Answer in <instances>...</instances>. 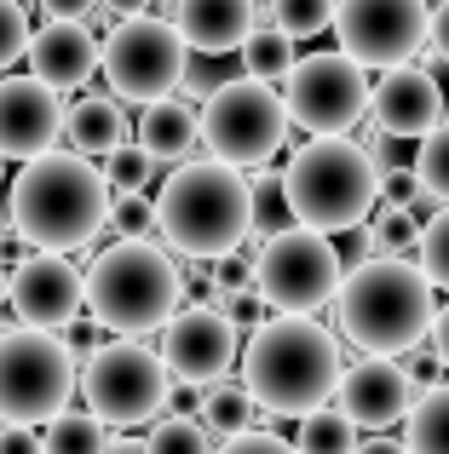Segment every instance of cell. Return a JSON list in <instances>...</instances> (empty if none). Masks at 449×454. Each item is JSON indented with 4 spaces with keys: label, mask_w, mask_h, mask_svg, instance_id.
<instances>
[{
    "label": "cell",
    "mask_w": 449,
    "mask_h": 454,
    "mask_svg": "<svg viewBox=\"0 0 449 454\" xmlns=\"http://www.w3.org/2000/svg\"><path fill=\"white\" fill-rule=\"evenodd\" d=\"M104 224L115 231V242H150L156 207H150V196H110V219Z\"/></svg>",
    "instance_id": "obj_35"
},
{
    "label": "cell",
    "mask_w": 449,
    "mask_h": 454,
    "mask_svg": "<svg viewBox=\"0 0 449 454\" xmlns=\"http://www.w3.org/2000/svg\"><path fill=\"white\" fill-rule=\"evenodd\" d=\"M335 259H340V270H358V265H369V259H381V247H374V224L363 219V224H351V231H340Z\"/></svg>",
    "instance_id": "obj_38"
},
{
    "label": "cell",
    "mask_w": 449,
    "mask_h": 454,
    "mask_svg": "<svg viewBox=\"0 0 449 454\" xmlns=\"http://www.w3.org/2000/svg\"><path fill=\"white\" fill-rule=\"evenodd\" d=\"M75 391V351L64 333L46 328H6L0 333V426H46L69 409Z\"/></svg>",
    "instance_id": "obj_9"
},
{
    "label": "cell",
    "mask_w": 449,
    "mask_h": 454,
    "mask_svg": "<svg viewBox=\"0 0 449 454\" xmlns=\"http://www.w3.org/2000/svg\"><path fill=\"white\" fill-rule=\"evenodd\" d=\"M236 328L219 317L208 300H196V305H179L168 322H161V368H168V380L173 386H185V391H208V386H219L224 374L236 368Z\"/></svg>",
    "instance_id": "obj_14"
},
{
    "label": "cell",
    "mask_w": 449,
    "mask_h": 454,
    "mask_svg": "<svg viewBox=\"0 0 449 454\" xmlns=\"http://www.w3.org/2000/svg\"><path fill=\"white\" fill-rule=\"evenodd\" d=\"M75 391L104 432H133L168 409L173 380L145 340H110L87 351V363L75 368Z\"/></svg>",
    "instance_id": "obj_7"
},
{
    "label": "cell",
    "mask_w": 449,
    "mask_h": 454,
    "mask_svg": "<svg viewBox=\"0 0 449 454\" xmlns=\"http://www.w3.org/2000/svg\"><path fill=\"white\" fill-rule=\"evenodd\" d=\"M6 231H12V224H6V213H0V242H6Z\"/></svg>",
    "instance_id": "obj_47"
},
{
    "label": "cell",
    "mask_w": 449,
    "mask_h": 454,
    "mask_svg": "<svg viewBox=\"0 0 449 454\" xmlns=\"http://www.w3.org/2000/svg\"><path fill=\"white\" fill-rule=\"evenodd\" d=\"M150 207H156V236L179 259H224L248 242V173L214 155L179 161Z\"/></svg>",
    "instance_id": "obj_4"
},
{
    "label": "cell",
    "mask_w": 449,
    "mask_h": 454,
    "mask_svg": "<svg viewBox=\"0 0 449 454\" xmlns=\"http://www.w3.org/2000/svg\"><path fill=\"white\" fill-rule=\"evenodd\" d=\"M288 110H282V92L265 81L231 75L224 87H214L196 110V138L208 145V155L224 167H265L271 155L288 145Z\"/></svg>",
    "instance_id": "obj_8"
},
{
    "label": "cell",
    "mask_w": 449,
    "mask_h": 454,
    "mask_svg": "<svg viewBox=\"0 0 449 454\" xmlns=\"http://www.w3.org/2000/svg\"><path fill=\"white\" fill-rule=\"evenodd\" d=\"M444 110H449L444 87L421 64L381 69V81H369V115H374V133L386 138H427L444 121Z\"/></svg>",
    "instance_id": "obj_18"
},
{
    "label": "cell",
    "mask_w": 449,
    "mask_h": 454,
    "mask_svg": "<svg viewBox=\"0 0 449 454\" xmlns=\"http://www.w3.org/2000/svg\"><path fill=\"white\" fill-rule=\"evenodd\" d=\"M29 46V12L18 0H0V69H12Z\"/></svg>",
    "instance_id": "obj_37"
},
{
    "label": "cell",
    "mask_w": 449,
    "mask_h": 454,
    "mask_svg": "<svg viewBox=\"0 0 449 454\" xmlns=\"http://www.w3.org/2000/svg\"><path fill=\"white\" fill-rule=\"evenodd\" d=\"M427 0H335V23L340 35L335 52H346L363 69H398L427 46Z\"/></svg>",
    "instance_id": "obj_13"
},
{
    "label": "cell",
    "mask_w": 449,
    "mask_h": 454,
    "mask_svg": "<svg viewBox=\"0 0 449 454\" xmlns=\"http://www.w3.org/2000/svg\"><path fill=\"white\" fill-rule=\"evenodd\" d=\"M0 454H41V437L29 426H0Z\"/></svg>",
    "instance_id": "obj_41"
},
{
    "label": "cell",
    "mask_w": 449,
    "mask_h": 454,
    "mask_svg": "<svg viewBox=\"0 0 449 454\" xmlns=\"http://www.w3.org/2000/svg\"><path fill=\"white\" fill-rule=\"evenodd\" d=\"M92 6H98V0H41V12H46V18H69V23H81Z\"/></svg>",
    "instance_id": "obj_44"
},
{
    "label": "cell",
    "mask_w": 449,
    "mask_h": 454,
    "mask_svg": "<svg viewBox=\"0 0 449 454\" xmlns=\"http://www.w3.org/2000/svg\"><path fill=\"white\" fill-rule=\"evenodd\" d=\"M0 178H6V161H0Z\"/></svg>",
    "instance_id": "obj_49"
},
{
    "label": "cell",
    "mask_w": 449,
    "mask_h": 454,
    "mask_svg": "<svg viewBox=\"0 0 449 454\" xmlns=\"http://www.w3.org/2000/svg\"><path fill=\"white\" fill-rule=\"evenodd\" d=\"M288 121H300L311 138H346L369 115V69L346 52H311L294 58L288 92H282Z\"/></svg>",
    "instance_id": "obj_12"
},
{
    "label": "cell",
    "mask_w": 449,
    "mask_h": 454,
    "mask_svg": "<svg viewBox=\"0 0 449 454\" xmlns=\"http://www.w3.org/2000/svg\"><path fill=\"white\" fill-rule=\"evenodd\" d=\"M64 138V98L35 75L0 81V161H35Z\"/></svg>",
    "instance_id": "obj_17"
},
{
    "label": "cell",
    "mask_w": 449,
    "mask_h": 454,
    "mask_svg": "<svg viewBox=\"0 0 449 454\" xmlns=\"http://www.w3.org/2000/svg\"><path fill=\"white\" fill-rule=\"evenodd\" d=\"M415 265L432 288L449 294V207H438L427 224H421V242H415Z\"/></svg>",
    "instance_id": "obj_33"
},
{
    "label": "cell",
    "mask_w": 449,
    "mask_h": 454,
    "mask_svg": "<svg viewBox=\"0 0 449 454\" xmlns=\"http://www.w3.org/2000/svg\"><path fill=\"white\" fill-rule=\"evenodd\" d=\"M0 300H6V265H0Z\"/></svg>",
    "instance_id": "obj_48"
},
{
    "label": "cell",
    "mask_w": 449,
    "mask_h": 454,
    "mask_svg": "<svg viewBox=\"0 0 449 454\" xmlns=\"http://www.w3.org/2000/svg\"><path fill=\"white\" fill-rule=\"evenodd\" d=\"M282 196H288L294 224L340 236L381 207V173L351 138H311L282 167Z\"/></svg>",
    "instance_id": "obj_6"
},
{
    "label": "cell",
    "mask_w": 449,
    "mask_h": 454,
    "mask_svg": "<svg viewBox=\"0 0 449 454\" xmlns=\"http://www.w3.org/2000/svg\"><path fill=\"white\" fill-rule=\"evenodd\" d=\"M104 219H110V184L98 161L75 150H46L12 178L6 224L35 254H75L104 231Z\"/></svg>",
    "instance_id": "obj_1"
},
{
    "label": "cell",
    "mask_w": 449,
    "mask_h": 454,
    "mask_svg": "<svg viewBox=\"0 0 449 454\" xmlns=\"http://www.w3.org/2000/svg\"><path fill=\"white\" fill-rule=\"evenodd\" d=\"M224 81H231V52H191V58H185L179 87L191 92V98H208V92L224 87Z\"/></svg>",
    "instance_id": "obj_36"
},
{
    "label": "cell",
    "mask_w": 449,
    "mask_h": 454,
    "mask_svg": "<svg viewBox=\"0 0 449 454\" xmlns=\"http://www.w3.org/2000/svg\"><path fill=\"white\" fill-rule=\"evenodd\" d=\"M335 23V0H271V29H282L288 41H311Z\"/></svg>",
    "instance_id": "obj_31"
},
{
    "label": "cell",
    "mask_w": 449,
    "mask_h": 454,
    "mask_svg": "<svg viewBox=\"0 0 449 454\" xmlns=\"http://www.w3.org/2000/svg\"><path fill=\"white\" fill-rule=\"evenodd\" d=\"M208 282H214V300L219 294H242V288H254V259H242V254H224L208 265Z\"/></svg>",
    "instance_id": "obj_39"
},
{
    "label": "cell",
    "mask_w": 449,
    "mask_h": 454,
    "mask_svg": "<svg viewBox=\"0 0 449 454\" xmlns=\"http://www.w3.org/2000/svg\"><path fill=\"white\" fill-rule=\"evenodd\" d=\"M288 224L294 213H288V196H282V173H254L248 178V242H265Z\"/></svg>",
    "instance_id": "obj_27"
},
{
    "label": "cell",
    "mask_w": 449,
    "mask_h": 454,
    "mask_svg": "<svg viewBox=\"0 0 449 454\" xmlns=\"http://www.w3.org/2000/svg\"><path fill=\"white\" fill-rule=\"evenodd\" d=\"M185 305V270L161 242H110L81 270V310L115 340L161 333V322Z\"/></svg>",
    "instance_id": "obj_3"
},
{
    "label": "cell",
    "mask_w": 449,
    "mask_h": 454,
    "mask_svg": "<svg viewBox=\"0 0 449 454\" xmlns=\"http://www.w3.org/2000/svg\"><path fill=\"white\" fill-rule=\"evenodd\" d=\"M64 138L75 155H87V161H104L115 145H127V115L122 104L110 98V92H87V98H75L64 110Z\"/></svg>",
    "instance_id": "obj_21"
},
{
    "label": "cell",
    "mask_w": 449,
    "mask_h": 454,
    "mask_svg": "<svg viewBox=\"0 0 449 454\" xmlns=\"http://www.w3.org/2000/svg\"><path fill=\"white\" fill-rule=\"evenodd\" d=\"M133 145L145 150L156 167H161V161H191V150L202 145V138H196V110H191L185 98H156V104H145Z\"/></svg>",
    "instance_id": "obj_22"
},
{
    "label": "cell",
    "mask_w": 449,
    "mask_h": 454,
    "mask_svg": "<svg viewBox=\"0 0 449 454\" xmlns=\"http://www.w3.org/2000/svg\"><path fill=\"white\" fill-rule=\"evenodd\" d=\"M398 443H404V454H449V386L444 380L409 403Z\"/></svg>",
    "instance_id": "obj_24"
},
{
    "label": "cell",
    "mask_w": 449,
    "mask_h": 454,
    "mask_svg": "<svg viewBox=\"0 0 449 454\" xmlns=\"http://www.w3.org/2000/svg\"><path fill=\"white\" fill-rule=\"evenodd\" d=\"M351 454H404V443H398V437H381V432H374V437H363V443L351 449Z\"/></svg>",
    "instance_id": "obj_46"
},
{
    "label": "cell",
    "mask_w": 449,
    "mask_h": 454,
    "mask_svg": "<svg viewBox=\"0 0 449 454\" xmlns=\"http://www.w3.org/2000/svg\"><path fill=\"white\" fill-rule=\"evenodd\" d=\"M335 317L358 351L369 356H404L427 340L432 328V282L421 277L415 259H369V265L346 270L335 294Z\"/></svg>",
    "instance_id": "obj_5"
},
{
    "label": "cell",
    "mask_w": 449,
    "mask_h": 454,
    "mask_svg": "<svg viewBox=\"0 0 449 454\" xmlns=\"http://www.w3.org/2000/svg\"><path fill=\"white\" fill-rule=\"evenodd\" d=\"M236 52H242V75L265 81V87L288 81V69H294V41L282 29H271V23H254V35H248Z\"/></svg>",
    "instance_id": "obj_26"
},
{
    "label": "cell",
    "mask_w": 449,
    "mask_h": 454,
    "mask_svg": "<svg viewBox=\"0 0 449 454\" xmlns=\"http://www.w3.org/2000/svg\"><path fill=\"white\" fill-rule=\"evenodd\" d=\"M374 247H381L386 259H415V242H421V224L409 219L404 207H381L374 213Z\"/></svg>",
    "instance_id": "obj_34"
},
{
    "label": "cell",
    "mask_w": 449,
    "mask_h": 454,
    "mask_svg": "<svg viewBox=\"0 0 449 454\" xmlns=\"http://www.w3.org/2000/svg\"><path fill=\"white\" fill-rule=\"evenodd\" d=\"M236 363H242V391L259 403V414L300 420L305 409L335 397V380L346 368V356H340V333H328L323 322L271 317L248 333Z\"/></svg>",
    "instance_id": "obj_2"
},
{
    "label": "cell",
    "mask_w": 449,
    "mask_h": 454,
    "mask_svg": "<svg viewBox=\"0 0 449 454\" xmlns=\"http://www.w3.org/2000/svg\"><path fill=\"white\" fill-rule=\"evenodd\" d=\"M328 403H335L358 432H386V426H398L409 414L415 386H409V374H404L398 356H358L351 368H340Z\"/></svg>",
    "instance_id": "obj_16"
},
{
    "label": "cell",
    "mask_w": 449,
    "mask_h": 454,
    "mask_svg": "<svg viewBox=\"0 0 449 454\" xmlns=\"http://www.w3.org/2000/svg\"><path fill=\"white\" fill-rule=\"evenodd\" d=\"M214 454H294V443L277 437V432H242V437H231V443L214 449Z\"/></svg>",
    "instance_id": "obj_40"
},
{
    "label": "cell",
    "mask_w": 449,
    "mask_h": 454,
    "mask_svg": "<svg viewBox=\"0 0 449 454\" xmlns=\"http://www.w3.org/2000/svg\"><path fill=\"white\" fill-rule=\"evenodd\" d=\"M145 454H214V437H208L202 420H191V414H168V420H156V432L145 437Z\"/></svg>",
    "instance_id": "obj_32"
},
{
    "label": "cell",
    "mask_w": 449,
    "mask_h": 454,
    "mask_svg": "<svg viewBox=\"0 0 449 454\" xmlns=\"http://www.w3.org/2000/svg\"><path fill=\"white\" fill-rule=\"evenodd\" d=\"M288 443H294V454H351L358 449V426H351L340 409L317 403V409L300 414V432H294Z\"/></svg>",
    "instance_id": "obj_25"
},
{
    "label": "cell",
    "mask_w": 449,
    "mask_h": 454,
    "mask_svg": "<svg viewBox=\"0 0 449 454\" xmlns=\"http://www.w3.org/2000/svg\"><path fill=\"white\" fill-rule=\"evenodd\" d=\"M104 426L87 409H58L41 432V454H104Z\"/></svg>",
    "instance_id": "obj_28"
},
{
    "label": "cell",
    "mask_w": 449,
    "mask_h": 454,
    "mask_svg": "<svg viewBox=\"0 0 449 454\" xmlns=\"http://www.w3.org/2000/svg\"><path fill=\"white\" fill-rule=\"evenodd\" d=\"M104 184H110V196H145V184L156 178V161H150L138 145H115L104 155Z\"/></svg>",
    "instance_id": "obj_30"
},
{
    "label": "cell",
    "mask_w": 449,
    "mask_h": 454,
    "mask_svg": "<svg viewBox=\"0 0 449 454\" xmlns=\"http://www.w3.org/2000/svg\"><path fill=\"white\" fill-rule=\"evenodd\" d=\"M98 6H104V12H110V18H115V23H122V18H145V12H150V6H156V0H98Z\"/></svg>",
    "instance_id": "obj_45"
},
{
    "label": "cell",
    "mask_w": 449,
    "mask_h": 454,
    "mask_svg": "<svg viewBox=\"0 0 449 454\" xmlns=\"http://www.w3.org/2000/svg\"><path fill=\"white\" fill-rule=\"evenodd\" d=\"M29 75L52 92H75L98 75V35L87 23H69V18H46L41 29H29Z\"/></svg>",
    "instance_id": "obj_19"
},
{
    "label": "cell",
    "mask_w": 449,
    "mask_h": 454,
    "mask_svg": "<svg viewBox=\"0 0 449 454\" xmlns=\"http://www.w3.org/2000/svg\"><path fill=\"white\" fill-rule=\"evenodd\" d=\"M427 46L449 64V0H438V12L427 18Z\"/></svg>",
    "instance_id": "obj_42"
},
{
    "label": "cell",
    "mask_w": 449,
    "mask_h": 454,
    "mask_svg": "<svg viewBox=\"0 0 449 454\" xmlns=\"http://www.w3.org/2000/svg\"><path fill=\"white\" fill-rule=\"evenodd\" d=\"M6 305L18 310V328L64 333L81 317V270L69 254H23L6 277Z\"/></svg>",
    "instance_id": "obj_15"
},
{
    "label": "cell",
    "mask_w": 449,
    "mask_h": 454,
    "mask_svg": "<svg viewBox=\"0 0 449 454\" xmlns=\"http://www.w3.org/2000/svg\"><path fill=\"white\" fill-rule=\"evenodd\" d=\"M340 259H335V236L288 224V231L265 236L254 259V294L282 317H311L317 305H328L340 294Z\"/></svg>",
    "instance_id": "obj_10"
},
{
    "label": "cell",
    "mask_w": 449,
    "mask_h": 454,
    "mask_svg": "<svg viewBox=\"0 0 449 454\" xmlns=\"http://www.w3.org/2000/svg\"><path fill=\"white\" fill-rule=\"evenodd\" d=\"M196 420H202L208 437H242V432H259V403L248 397L242 386H231V380H219V386L202 391V403H196Z\"/></svg>",
    "instance_id": "obj_23"
},
{
    "label": "cell",
    "mask_w": 449,
    "mask_h": 454,
    "mask_svg": "<svg viewBox=\"0 0 449 454\" xmlns=\"http://www.w3.org/2000/svg\"><path fill=\"white\" fill-rule=\"evenodd\" d=\"M185 41L168 18L145 12V18H122L110 35L98 41V69L110 81L115 104H156L179 92L185 75Z\"/></svg>",
    "instance_id": "obj_11"
},
{
    "label": "cell",
    "mask_w": 449,
    "mask_h": 454,
    "mask_svg": "<svg viewBox=\"0 0 449 454\" xmlns=\"http://www.w3.org/2000/svg\"><path fill=\"white\" fill-rule=\"evenodd\" d=\"M173 29L185 52H236L254 35L259 6L254 0H173Z\"/></svg>",
    "instance_id": "obj_20"
},
{
    "label": "cell",
    "mask_w": 449,
    "mask_h": 454,
    "mask_svg": "<svg viewBox=\"0 0 449 454\" xmlns=\"http://www.w3.org/2000/svg\"><path fill=\"white\" fill-rule=\"evenodd\" d=\"M432 356H438V363L449 368V305H438V310H432Z\"/></svg>",
    "instance_id": "obj_43"
},
{
    "label": "cell",
    "mask_w": 449,
    "mask_h": 454,
    "mask_svg": "<svg viewBox=\"0 0 449 454\" xmlns=\"http://www.w3.org/2000/svg\"><path fill=\"white\" fill-rule=\"evenodd\" d=\"M415 178H421V190H427L438 207H449V115L438 127H432L427 138H415Z\"/></svg>",
    "instance_id": "obj_29"
}]
</instances>
